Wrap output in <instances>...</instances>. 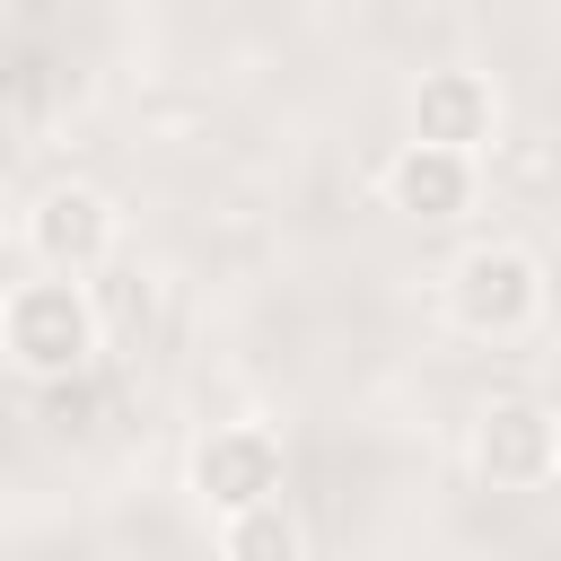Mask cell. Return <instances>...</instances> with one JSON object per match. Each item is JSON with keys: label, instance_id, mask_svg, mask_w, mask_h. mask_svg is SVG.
<instances>
[{"label": "cell", "instance_id": "obj_1", "mask_svg": "<svg viewBox=\"0 0 561 561\" xmlns=\"http://www.w3.org/2000/svg\"><path fill=\"white\" fill-rule=\"evenodd\" d=\"M96 342H105V324H96V307H88L79 280H26V289H9V307H0V351H9L26 377H44V386L88 377Z\"/></svg>", "mask_w": 561, "mask_h": 561}, {"label": "cell", "instance_id": "obj_2", "mask_svg": "<svg viewBox=\"0 0 561 561\" xmlns=\"http://www.w3.org/2000/svg\"><path fill=\"white\" fill-rule=\"evenodd\" d=\"M447 316H456L465 333H482V342H517V333L543 316V263H535L526 245H508V237L465 245V254L447 263Z\"/></svg>", "mask_w": 561, "mask_h": 561}, {"label": "cell", "instance_id": "obj_3", "mask_svg": "<svg viewBox=\"0 0 561 561\" xmlns=\"http://www.w3.org/2000/svg\"><path fill=\"white\" fill-rule=\"evenodd\" d=\"M193 500H202L210 517H237V508H254V500H280V438L254 430V421L210 430V438L193 447Z\"/></svg>", "mask_w": 561, "mask_h": 561}, {"label": "cell", "instance_id": "obj_4", "mask_svg": "<svg viewBox=\"0 0 561 561\" xmlns=\"http://www.w3.org/2000/svg\"><path fill=\"white\" fill-rule=\"evenodd\" d=\"M552 438H561V421L543 403H491L473 421V473L500 491H535V482H552Z\"/></svg>", "mask_w": 561, "mask_h": 561}, {"label": "cell", "instance_id": "obj_5", "mask_svg": "<svg viewBox=\"0 0 561 561\" xmlns=\"http://www.w3.org/2000/svg\"><path fill=\"white\" fill-rule=\"evenodd\" d=\"M26 245L53 263V272H88L114 254V202L96 184H53L35 210H26Z\"/></svg>", "mask_w": 561, "mask_h": 561}, {"label": "cell", "instance_id": "obj_6", "mask_svg": "<svg viewBox=\"0 0 561 561\" xmlns=\"http://www.w3.org/2000/svg\"><path fill=\"white\" fill-rule=\"evenodd\" d=\"M386 202L403 219H456L473 202V149H438V140H403L386 158Z\"/></svg>", "mask_w": 561, "mask_h": 561}, {"label": "cell", "instance_id": "obj_7", "mask_svg": "<svg viewBox=\"0 0 561 561\" xmlns=\"http://www.w3.org/2000/svg\"><path fill=\"white\" fill-rule=\"evenodd\" d=\"M500 123V96L482 70H430L412 88V140H438V149H482Z\"/></svg>", "mask_w": 561, "mask_h": 561}, {"label": "cell", "instance_id": "obj_8", "mask_svg": "<svg viewBox=\"0 0 561 561\" xmlns=\"http://www.w3.org/2000/svg\"><path fill=\"white\" fill-rule=\"evenodd\" d=\"M219 552L228 561H298V526L280 517V500H254V508L219 517Z\"/></svg>", "mask_w": 561, "mask_h": 561}, {"label": "cell", "instance_id": "obj_9", "mask_svg": "<svg viewBox=\"0 0 561 561\" xmlns=\"http://www.w3.org/2000/svg\"><path fill=\"white\" fill-rule=\"evenodd\" d=\"M9 61H18V35H9V18H0V79H9Z\"/></svg>", "mask_w": 561, "mask_h": 561}, {"label": "cell", "instance_id": "obj_10", "mask_svg": "<svg viewBox=\"0 0 561 561\" xmlns=\"http://www.w3.org/2000/svg\"><path fill=\"white\" fill-rule=\"evenodd\" d=\"M9 219H18V210H9V193H0V237H9Z\"/></svg>", "mask_w": 561, "mask_h": 561}, {"label": "cell", "instance_id": "obj_11", "mask_svg": "<svg viewBox=\"0 0 561 561\" xmlns=\"http://www.w3.org/2000/svg\"><path fill=\"white\" fill-rule=\"evenodd\" d=\"M552 482H561V438H552Z\"/></svg>", "mask_w": 561, "mask_h": 561}]
</instances>
